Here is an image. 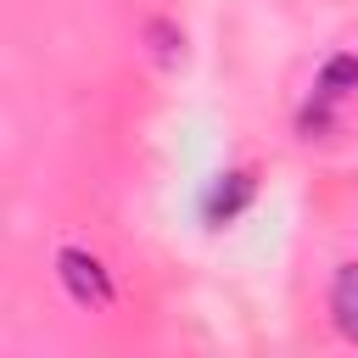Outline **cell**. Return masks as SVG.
Wrapping results in <instances>:
<instances>
[{
	"label": "cell",
	"instance_id": "obj_1",
	"mask_svg": "<svg viewBox=\"0 0 358 358\" xmlns=\"http://www.w3.org/2000/svg\"><path fill=\"white\" fill-rule=\"evenodd\" d=\"M56 274H62V285H67V296H73L78 308H106V302H112V280H106L101 257L67 246V252H56Z\"/></svg>",
	"mask_w": 358,
	"mask_h": 358
},
{
	"label": "cell",
	"instance_id": "obj_2",
	"mask_svg": "<svg viewBox=\"0 0 358 358\" xmlns=\"http://www.w3.org/2000/svg\"><path fill=\"white\" fill-rule=\"evenodd\" d=\"M330 319L347 341H358V263H341L330 280Z\"/></svg>",
	"mask_w": 358,
	"mask_h": 358
},
{
	"label": "cell",
	"instance_id": "obj_3",
	"mask_svg": "<svg viewBox=\"0 0 358 358\" xmlns=\"http://www.w3.org/2000/svg\"><path fill=\"white\" fill-rule=\"evenodd\" d=\"M246 201H252V173H224V179L213 185V196H207V224H229V218H241Z\"/></svg>",
	"mask_w": 358,
	"mask_h": 358
},
{
	"label": "cell",
	"instance_id": "obj_4",
	"mask_svg": "<svg viewBox=\"0 0 358 358\" xmlns=\"http://www.w3.org/2000/svg\"><path fill=\"white\" fill-rule=\"evenodd\" d=\"M347 90H358V56H330V62L319 67V95L336 101V95H347Z\"/></svg>",
	"mask_w": 358,
	"mask_h": 358
}]
</instances>
